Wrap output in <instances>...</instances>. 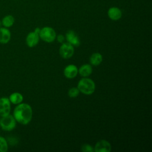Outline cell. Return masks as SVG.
<instances>
[{
	"label": "cell",
	"instance_id": "obj_22",
	"mask_svg": "<svg viewBox=\"0 0 152 152\" xmlns=\"http://www.w3.org/2000/svg\"><path fill=\"white\" fill-rule=\"evenodd\" d=\"M1 27H2V22H1V20H0V28H1Z\"/></svg>",
	"mask_w": 152,
	"mask_h": 152
},
{
	"label": "cell",
	"instance_id": "obj_14",
	"mask_svg": "<svg viewBox=\"0 0 152 152\" xmlns=\"http://www.w3.org/2000/svg\"><path fill=\"white\" fill-rule=\"evenodd\" d=\"M92 71L93 68L89 64H84L78 69V72H79L81 76L84 77H88L92 73Z\"/></svg>",
	"mask_w": 152,
	"mask_h": 152
},
{
	"label": "cell",
	"instance_id": "obj_1",
	"mask_svg": "<svg viewBox=\"0 0 152 152\" xmlns=\"http://www.w3.org/2000/svg\"><path fill=\"white\" fill-rule=\"evenodd\" d=\"M12 115L17 122L21 125H27L33 116L31 107L27 103L18 104L13 110Z\"/></svg>",
	"mask_w": 152,
	"mask_h": 152
},
{
	"label": "cell",
	"instance_id": "obj_5",
	"mask_svg": "<svg viewBox=\"0 0 152 152\" xmlns=\"http://www.w3.org/2000/svg\"><path fill=\"white\" fill-rule=\"evenodd\" d=\"M73 46L68 42L63 43L59 48V54L64 59L70 58L74 54Z\"/></svg>",
	"mask_w": 152,
	"mask_h": 152
},
{
	"label": "cell",
	"instance_id": "obj_6",
	"mask_svg": "<svg viewBox=\"0 0 152 152\" xmlns=\"http://www.w3.org/2000/svg\"><path fill=\"white\" fill-rule=\"evenodd\" d=\"M11 102L7 97H2L0 98V116H5L10 114L11 104Z\"/></svg>",
	"mask_w": 152,
	"mask_h": 152
},
{
	"label": "cell",
	"instance_id": "obj_3",
	"mask_svg": "<svg viewBox=\"0 0 152 152\" xmlns=\"http://www.w3.org/2000/svg\"><path fill=\"white\" fill-rule=\"evenodd\" d=\"M17 125V121L12 115L9 114L1 117L0 119V127L5 131H11L14 130Z\"/></svg>",
	"mask_w": 152,
	"mask_h": 152
},
{
	"label": "cell",
	"instance_id": "obj_13",
	"mask_svg": "<svg viewBox=\"0 0 152 152\" xmlns=\"http://www.w3.org/2000/svg\"><path fill=\"white\" fill-rule=\"evenodd\" d=\"M8 99L11 103L14 104H18L23 102V96L21 93L18 92H14L10 95Z\"/></svg>",
	"mask_w": 152,
	"mask_h": 152
},
{
	"label": "cell",
	"instance_id": "obj_9",
	"mask_svg": "<svg viewBox=\"0 0 152 152\" xmlns=\"http://www.w3.org/2000/svg\"><path fill=\"white\" fill-rule=\"evenodd\" d=\"M11 37V33L8 28L1 27L0 28V43L7 44L8 43Z\"/></svg>",
	"mask_w": 152,
	"mask_h": 152
},
{
	"label": "cell",
	"instance_id": "obj_20",
	"mask_svg": "<svg viewBox=\"0 0 152 152\" xmlns=\"http://www.w3.org/2000/svg\"><path fill=\"white\" fill-rule=\"evenodd\" d=\"M57 39H58V41L59 42H60V43H63L64 41V40H65V37H64V36L63 35L59 34V35L58 36Z\"/></svg>",
	"mask_w": 152,
	"mask_h": 152
},
{
	"label": "cell",
	"instance_id": "obj_18",
	"mask_svg": "<svg viewBox=\"0 0 152 152\" xmlns=\"http://www.w3.org/2000/svg\"><path fill=\"white\" fill-rule=\"evenodd\" d=\"M80 91L77 87H72L68 91V96L70 97H76L78 96Z\"/></svg>",
	"mask_w": 152,
	"mask_h": 152
},
{
	"label": "cell",
	"instance_id": "obj_10",
	"mask_svg": "<svg viewBox=\"0 0 152 152\" xmlns=\"http://www.w3.org/2000/svg\"><path fill=\"white\" fill-rule=\"evenodd\" d=\"M64 74L65 77L68 78H73L75 77L78 74V68L74 65H68L65 68Z\"/></svg>",
	"mask_w": 152,
	"mask_h": 152
},
{
	"label": "cell",
	"instance_id": "obj_21",
	"mask_svg": "<svg viewBox=\"0 0 152 152\" xmlns=\"http://www.w3.org/2000/svg\"><path fill=\"white\" fill-rule=\"evenodd\" d=\"M40 29L39 28H38V27H37V28H36L34 30V31L35 33H37V34H39V33H40Z\"/></svg>",
	"mask_w": 152,
	"mask_h": 152
},
{
	"label": "cell",
	"instance_id": "obj_19",
	"mask_svg": "<svg viewBox=\"0 0 152 152\" xmlns=\"http://www.w3.org/2000/svg\"><path fill=\"white\" fill-rule=\"evenodd\" d=\"M81 150L84 152H93L94 151L93 147L88 144H84L81 147Z\"/></svg>",
	"mask_w": 152,
	"mask_h": 152
},
{
	"label": "cell",
	"instance_id": "obj_23",
	"mask_svg": "<svg viewBox=\"0 0 152 152\" xmlns=\"http://www.w3.org/2000/svg\"><path fill=\"white\" fill-rule=\"evenodd\" d=\"M0 128H1V127H0Z\"/></svg>",
	"mask_w": 152,
	"mask_h": 152
},
{
	"label": "cell",
	"instance_id": "obj_17",
	"mask_svg": "<svg viewBox=\"0 0 152 152\" xmlns=\"http://www.w3.org/2000/svg\"><path fill=\"white\" fill-rule=\"evenodd\" d=\"M8 150L7 140L4 137L0 136V152H6Z\"/></svg>",
	"mask_w": 152,
	"mask_h": 152
},
{
	"label": "cell",
	"instance_id": "obj_11",
	"mask_svg": "<svg viewBox=\"0 0 152 152\" xmlns=\"http://www.w3.org/2000/svg\"><path fill=\"white\" fill-rule=\"evenodd\" d=\"M66 39L68 43L72 46H78L80 45V40L75 32L72 30H69L66 34Z\"/></svg>",
	"mask_w": 152,
	"mask_h": 152
},
{
	"label": "cell",
	"instance_id": "obj_12",
	"mask_svg": "<svg viewBox=\"0 0 152 152\" xmlns=\"http://www.w3.org/2000/svg\"><path fill=\"white\" fill-rule=\"evenodd\" d=\"M107 15L112 20L116 21L122 17V11L117 7H111L107 11Z\"/></svg>",
	"mask_w": 152,
	"mask_h": 152
},
{
	"label": "cell",
	"instance_id": "obj_15",
	"mask_svg": "<svg viewBox=\"0 0 152 152\" xmlns=\"http://www.w3.org/2000/svg\"><path fill=\"white\" fill-rule=\"evenodd\" d=\"M2 25L6 28H10L13 26L15 22V18L12 15H7L1 20Z\"/></svg>",
	"mask_w": 152,
	"mask_h": 152
},
{
	"label": "cell",
	"instance_id": "obj_16",
	"mask_svg": "<svg viewBox=\"0 0 152 152\" xmlns=\"http://www.w3.org/2000/svg\"><path fill=\"white\" fill-rule=\"evenodd\" d=\"M102 60L103 58L101 54H100L99 53H94L90 56V62L91 65L94 66H97L101 64Z\"/></svg>",
	"mask_w": 152,
	"mask_h": 152
},
{
	"label": "cell",
	"instance_id": "obj_4",
	"mask_svg": "<svg viewBox=\"0 0 152 152\" xmlns=\"http://www.w3.org/2000/svg\"><path fill=\"white\" fill-rule=\"evenodd\" d=\"M39 36L42 40L48 43L53 42L56 37L55 30L53 28L50 27H45L42 28L40 31Z\"/></svg>",
	"mask_w": 152,
	"mask_h": 152
},
{
	"label": "cell",
	"instance_id": "obj_7",
	"mask_svg": "<svg viewBox=\"0 0 152 152\" xmlns=\"http://www.w3.org/2000/svg\"><path fill=\"white\" fill-rule=\"evenodd\" d=\"M94 150L96 152H109L111 150V145L107 141L102 140L96 143Z\"/></svg>",
	"mask_w": 152,
	"mask_h": 152
},
{
	"label": "cell",
	"instance_id": "obj_8",
	"mask_svg": "<svg viewBox=\"0 0 152 152\" xmlns=\"http://www.w3.org/2000/svg\"><path fill=\"white\" fill-rule=\"evenodd\" d=\"M39 41V36L34 31L29 33L26 39L27 45L30 48H33L36 46Z\"/></svg>",
	"mask_w": 152,
	"mask_h": 152
},
{
	"label": "cell",
	"instance_id": "obj_2",
	"mask_svg": "<svg viewBox=\"0 0 152 152\" xmlns=\"http://www.w3.org/2000/svg\"><path fill=\"white\" fill-rule=\"evenodd\" d=\"M77 88L82 93L90 95L94 93L96 86L94 82L91 79L83 78L79 81Z\"/></svg>",
	"mask_w": 152,
	"mask_h": 152
}]
</instances>
